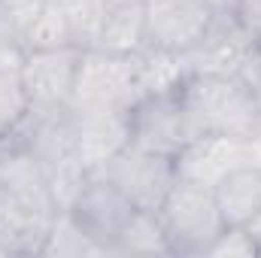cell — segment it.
<instances>
[{
	"mask_svg": "<svg viewBox=\"0 0 261 258\" xmlns=\"http://www.w3.org/2000/svg\"><path fill=\"white\" fill-rule=\"evenodd\" d=\"M179 91L197 134L249 140L261 128V94L243 76L189 73Z\"/></svg>",
	"mask_w": 261,
	"mask_h": 258,
	"instance_id": "6da1fadb",
	"label": "cell"
},
{
	"mask_svg": "<svg viewBox=\"0 0 261 258\" xmlns=\"http://www.w3.org/2000/svg\"><path fill=\"white\" fill-rule=\"evenodd\" d=\"M146 94H152V85L143 52L113 55L100 49H82L70 91V113H130V107Z\"/></svg>",
	"mask_w": 261,
	"mask_h": 258,
	"instance_id": "7a4b0ae2",
	"label": "cell"
},
{
	"mask_svg": "<svg viewBox=\"0 0 261 258\" xmlns=\"http://www.w3.org/2000/svg\"><path fill=\"white\" fill-rule=\"evenodd\" d=\"M158 219L164 225L170 255H206V249L222 237V231H228L216 207L213 189L182 176L164 197Z\"/></svg>",
	"mask_w": 261,
	"mask_h": 258,
	"instance_id": "3957f363",
	"label": "cell"
},
{
	"mask_svg": "<svg viewBox=\"0 0 261 258\" xmlns=\"http://www.w3.org/2000/svg\"><path fill=\"white\" fill-rule=\"evenodd\" d=\"M195 137L200 134L186 110L179 85L152 91L130 107V146L137 149L176 158Z\"/></svg>",
	"mask_w": 261,
	"mask_h": 258,
	"instance_id": "277c9868",
	"label": "cell"
},
{
	"mask_svg": "<svg viewBox=\"0 0 261 258\" xmlns=\"http://www.w3.org/2000/svg\"><path fill=\"white\" fill-rule=\"evenodd\" d=\"M189 73H228L255 82L258 76V43L243 31L234 15H216L206 34L195 46L179 55Z\"/></svg>",
	"mask_w": 261,
	"mask_h": 258,
	"instance_id": "5b68a950",
	"label": "cell"
},
{
	"mask_svg": "<svg viewBox=\"0 0 261 258\" xmlns=\"http://www.w3.org/2000/svg\"><path fill=\"white\" fill-rule=\"evenodd\" d=\"M64 213L88 240H94L103 249V255H113V249H116L122 231L128 228V222L134 219L137 207L103 173H88V179L82 183L79 194L73 197V203Z\"/></svg>",
	"mask_w": 261,
	"mask_h": 258,
	"instance_id": "8992f818",
	"label": "cell"
},
{
	"mask_svg": "<svg viewBox=\"0 0 261 258\" xmlns=\"http://www.w3.org/2000/svg\"><path fill=\"white\" fill-rule=\"evenodd\" d=\"M97 173H103L137 210H149V213L161 210L164 197L170 194L173 183L179 179L176 158L155 155V152H146V149H137V146L122 149Z\"/></svg>",
	"mask_w": 261,
	"mask_h": 258,
	"instance_id": "52a82bcc",
	"label": "cell"
},
{
	"mask_svg": "<svg viewBox=\"0 0 261 258\" xmlns=\"http://www.w3.org/2000/svg\"><path fill=\"white\" fill-rule=\"evenodd\" d=\"M79 58H82L79 46L28 52L18 76H21V85L28 91L31 110H40V113L70 110V91H73Z\"/></svg>",
	"mask_w": 261,
	"mask_h": 258,
	"instance_id": "ba28073f",
	"label": "cell"
},
{
	"mask_svg": "<svg viewBox=\"0 0 261 258\" xmlns=\"http://www.w3.org/2000/svg\"><path fill=\"white\" fill-rule=\"evenodd\" d=\"M149 49L186 55L213 24V9L203 0H143Z\"/></svg>",
	"mask_w": 261,
	"mask_h": 258,
	"instance_id": "9c48e42d",
	"label": "cell"
},
{
	"mask_svg": "<svg viewBox=\"0 0 261 258\" xmlns=\"http://www.w3.org/2000/svg\"><path fill=\"white\" fill-rule=\"evenodd\" d=\"M55 210L31 203L0 186V255H43Z\"/></svg>",
	"mask_w": 261,
	"mask_h": 258,
	"instance_id": "30bf717a",
	"label": "cell"
},
{
	"mask_svg": "<svg viewBox=\"0 0 261 258\" xmlns=\"http://www.w3.org/2000/svg\"><path fill=\"white\" fill-rule=\"evenodd\" d=\"M240 164H249L246 140L222 134H200L176 155V173L206 189H213L225 173H231Z\"/></svg>",
	"mask_w": 261,
	"mask_h": 258,
	"instance_id": "8fae6325",
	"label": "cell"
},
{
	"mask_svg": "<svg viewBox=\"0 0 261 258\" xmlns=\"http://www.w3.org/2000/svg\"><path fill=\"white\" fill-rule=\"evenodd\" d=\"M76 152L88 173H97L130 146V113H73Z\"/></svg>",
	"mask_w": 261,
	"mask_h": 258,
	"instance_id": "7c38bea8",
	"label": "cell"
},
{
	"mask_svg": "<svg viewBox=\"0 0 261 258\" xmlns=\"http://www.w3.org/2000/svg\"><path fill=\"white\" fill-rule=\"evenodd\" d=\"M88 49L113 52V55H140L149 49L146 37V3L143 0H122L107 9L94 43Z\"/></svg>",
	"mask_w": 261,
	"mask_h": 258,
	"instance_id": "4fadbf2b",
	"label": "cell"
},
{
	"mask_svg": "<svg viewBox=\"0 0 261 258\" xmlns=\"http://www.w3.org/2000/svg\"><path fill=\"white\" fill-rule=\"evenodd\" d=\"M216 207L225 228H246L261 213V170L255 164H240L213 186Z\"/></svg>",
	"mask_w": 261,
	"mask_h": 258,
	"instance_id": "5bb4252c",
	"label": "cell"
},
{
	"mask_svg": "<svg viewBox=\"0 0 261 258\" xmlns=\"http://www.w3.org/2000/svg\"><path fill=\"white\" fill-rule=\"evenodd\" d=\"M113 255H170L167 234H164L158 213L137 210L134 219L128 222V228L122 231Z\"/></svg>",
	"mask_w": 261,
	"mask_h": 258,
	"instance_id": "9a60e30c",
	"label": "cell"
},
{
	"mask_svg": "<svg viewBox=\"0 0 261 258\" xmlns=\"http://www.w3.org/2000/svg\"><path fill=\"white\" fill-rule=\"evenodd\" d=\"M28 113H31V100L21 85V76L12 70H0V140L12 137L21 128Z\"/></svg>",
	"mask_w": 261,
	"mask_h": 258,
	"instance_id": "2e32d148",
	"label": "cell"
},
{
	"mask_svg": "<svg viewBox=\"0 0 261 258\" xmlns=\"http://www.w3.org/2000/svg\"><path fill=\"white\" fill-rule=\"evenodd\" d=\"M43 255H103V249L94 240H88L67 213H55Z\"/></svg>",
	"mask_w": 261,
	"mask_h": 258,
	"instance_id": "e0dca14e",
	"label": "cell"
},
{
	"mask_svg": "<svg viewBox=\"0 0 261 258\" xmlns=\"http://www.w3.org/2000/svg\"><path fill=\"white\" fill-rule=\"evenodd\" d=\"M24 58H28V49H24L21 31H18L15 18L9 15V9L0 3V70L18 73Z\"/></svg>",
	"mask_w": 261,
	"mask_h": 258,
	"instance_id": "ac0fdd59",
	"label": "cell"
},
{
	"mask_svg": "<svg viewBox=\"0 0 261 258\" xmlns=\"http://www.w3.org/2000/svg\"><path fill=\"white\" fill-rule=\"evenodd\" d=\"M234 18L243 24V31H246L255 43H261V0H237Z\"/></svg>",
	"mask_w": 261,
	"mask_h": 258,
	"instance_id": "d6986e66",
	"label": "cell"
},
{
	"mask_svg": "<svg viewBox=\"0 0 261 258\" xmlns=\"http://www.w3.org/2000/svg\"><path fill=\"white\" fill-rule=\"evenodd\" d=\"M210 9H213V15H234V9H237V0H203Z\"/></svg>",
	"mask_w": 261,
	"mask_h": 258,
	"instance_id": "ffe728a7",
	"label": "cell"
},
{
	"mask_svg": "<svg viewBox=\"0 0 261 258\" xmlns=\"http://www.w3.org/2000/svg\"><path fill=\"white\" fill-rule=\"evenodd\" d=\"M258 73H261V43H258ZM258 94H261V82H258Z\"/></svg>",
	"mask_w": 261,
	"mask_h": 258,
	"instance_id": "44dd1931",
	"label": "cell"
}]
</instances>
